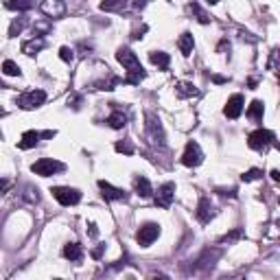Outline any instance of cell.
Here are the masks:
<instances>
[{
    "instance_id": "obj_1",
    "label": "cell",
    "mask_w": 280,
    "mask_h": 280,
    "mask_svg": "<svg viewBox=\"0 0 280 280\" xmlns=\"http://www.w3.org/2000/svg\"><path fill=\"white\" fill-rule=\"evenodd\" d=\"M116 59H118V62L123 64V68L127 70V77L123 79V83H129V86H138V83L142 81L144 77H147L144 68L140 66L138 57L127 48V46H120V48L116 50Z\"/></svg>"
},
{
    "instance_id": "obj_2",
    "label": "cell",
    "mask_w": 280,
    "mask_h": 280,
    "mask_svg": "<svg viewBox=\"0 0 280 280\" xmlns=\"http://www.w3.org/2000/svg\"><path fill=\"white\" fill-rule=\"evenodd\" d=\"M31 171H33L35 175L50 177V175H55V173H62V171H66V164H64V162L53 160V158H42V160H37V162L31 164Z\"/></svg>"
},
{
    "instance_id": "obj_3",
    "label": "cell",
    "mask_w": 280,
    "mask_h": 280,
    "mask_svg": "<svg viewBox=\"0 0 280 280\" xmlns=\"http://www.w3.org/2000/svg\"><path fill=\"white\" fill-rule=\"evenodd\" d=\"M147 140L151 144H156V147H162L164 144V127H162V123H160V118H158L156 114H151L149 112L147 114Z\"/></svg>"
},
{
    "instance_id": "obj_4",
    "label": "cell",
    "mask_w": 280,
    "mask_h": 280,
    "mask_svg": "<svg viewBox=\"0 0 280 280\" xmlns=\"http://www.w3.org/2000/svg\"><path fill=\"white\" fill-rule=\"evenodd\" d=\"M50 193H53V197L57 199L62 206H74V204L81 202V190H79V188H70V186H55Z\"/></svg>"
},
{
    "instance_id": "obj_5",
    "label": "cell",
    "mask_w": 280,
    "mask_h": 280,
    "mask_svg": "<svg viewBox=\"0 0 280 280\" xmlns=\"http://www.w3.org/2000/svg\"><path fill=\"white\" fill-rule=\"evenodd\" d=\"M274 140H276L274 132H269V129H256V132H252L250 136H247V147L260 151V149L269 147Z\"/></svg>"
},
{
    "instance_id": "obj_6",
    "label": "cell",
    "mask_w": 280,
    "mask_h": 280,
    "mask_svg": "<svg viewBox=\"0 0 280 280\" xmlns=\"http://www.w3.org/2000/svg\"><path fill=\"white\" fill-rule=\"evenodd\" d=\"M44 103H46V92L44 90H29V92L18 96V105H20L22 110H35V107H40Z\"/></svg>"
},
{
    "instance_id": "obj_7",
    "label": "cell",
    "mask_w": 280,
    "mask_h": 280,
    "mask_svg": "<svg viewBox=\"0 0 280 280\" xmlns=\"http://www.w3.org/2000/svg\"><path fill=\"white\" fill-rule=\"evenodd\" d=\"M202 162H204L202 149H199V144L195 142V140H190V142L186 144L184 153H182V164L188 166V169H193V166H199Z\"/></svg>"
},
{
    "instance_id": "obj_8",
    "label": "cell",
    "mask_w": 280,
    "mask_h": 280,
    "mask_svg": "<svg viewBox=\"0 0 280 280\" xmlns=\"http://www.w3.org/2000/svg\"><path fill=\"white\" fill-rule=\"evenodd\" d=\"M158 236H160V226H158V223H151V221L140 226V230L136 232V241H138L140 247H149Z\"/></svg>"
},
{
    "instance_id": "obj_9",
    "label": "cell",
    "mask_w": 280,
    "mask_h": 280,
    "mask_svg": "<svg viewBox=\"0 0 280 280\" xmlns=\"http://www.w3.org/2000/svg\"><path fill=\"white\" fill-rule=\"evenodd\" d=\"M175 199V184L173 182H166V184L158 186V193H156V206L160 208H169Z\"/></svg>"
},
{
    "instance_id": "obj_10",
    "label": "cell",
    "mask_w": 280,
    "mask_h": 280,
    "mask_svg": "<svg viewBox=\"0 0 280 280\" xmlns=\"http://www.w3.org/2000/svg\"><path fill=\"white\" fill-rule=\"evenodd\" d=\"M99 188H101V195L105 197V202H127L129 197L123 188H116V186H112L105 180H99Z\"/></svg>"
},
{
    "instance_id": "obj_11",
    "label": "cell",
    "mask_w": 280,
    "mask_h": 280,
    "mask_svg": "<svg viewBox=\"0 0 280 280\" xmlns=\"http://www.w3.org/2000/svg\"><path fill=\"white\" fill-rule=\"evenodd\" d=\"M40 9H42V13H44L46 18H53V20L64 18V13H66V4H64V0H42Z\"/></svg>"
},
{
    "instance_id": "obj_12",
    "label": "cell",
    "mask_w": 280,
    "mask_h": 280,
    "mask_svg": "<svg viewBox=\"0 0 280 280\" xmlns=\"http://www.w3.org/2000/svg\"><path fill=\"white\" fill-rule=\"evenodd\" d=\"M241 112H243V96H241V94H232L230 99H228L226 107H223V114H226L228 118H239Z\"/></svg>"
},
{
    "instance_id": "obj_13",
    "label": "cell",
    "mask_w": 280,
    "mask_h": 280,
    "mask_svg": "<svg viewBox=\"0 0 280 280\" xmlns=\"http://www.w3.org/2000/svg\"><path fill=\"white\" fill-rule=\"evenodd\" d=\"M195 217H197L199 223H210V219L214 217V208L212 204H210L208 197H202L197 204V212H195Z\"/></svg>"
},
{
    "instance_id": "obj_14",
    "label": "cell",
    "mask_w": 280,
    "mask_h": 280,
    "mask_svg": "<svg viewBox=\"0 0 280 280\" xmlns=\"http://www.w3.org/2000/svg\"><path fill=\"white\" fill-rule=\"evenodd\" d=\"M219 256H221V250H214V247L210 250V247H208V250H204L202 256L197 258V267L199 269H210L214 263H217Z\"/></svg>"
},
{
    "instance_id": "obj_15",
    "label": "cell",
    "mask_w": 280,
    "mask_h": 280,
    "mask_svg": "<svg viewBox=\"0 0 280 280\" xmlns=\"http://www.w3.org/2000/svg\"><path fill=\"white\" fill-rule=\"evenodd\" d=\"M112 105H114V110L107 116V125H110L112 129H123L125 125H127V114H125L120 107H116V103H112Z\"/></svg>"
},
{
    "instance_id": "obj_16",
    "label": "cell",
    "mask_w": 280,
    "mask_h": 280,
    "mask_svg": "<svg viewBox=\"0 0 280 280\" xmlns=\"http://www.w3.org/2000/svg\"><path fill=\"white\" fill-rule=\"evenodd\" d=\"M134 190H136V195H140L142 199H147V197H151L153 195L151 182H149L147 177H142V175H138L136 180H134Z\"/></svg>"
},
{
    "instance_id": "obj_17",
    "label": "cell",
    "mask_w": 280,
    "mask_h": 280,
    "mask_svg": "<svg viewBox=\"0 0 280 280\" xmlns=\"http://www.w3.org/2000/svg\"><path fill=\"white\" fill-rule=\"evenodd\" d=\"M40 138H44V136H42V132L29 129V132L22 134V138H20V142H18V147H20V149H33L35 144L40 142Z\"/></svg>"
},
{
    "instance_id": "obj_18",
    "label": "cell",
    "mask_w": 280,
    "mask_h": 280,
    "mask_svg": "<svg viewBox=\"0 0 280 280\" xmlns=\"http://www.w3.org/2000/svg\"><path fill=\"white\" fill-rule=\"evenodd\" d=\"M120 81H123V79H118V77H114V74L107 72V79H99V81H94L90 86V90H107V92H110V90H114Z\"/></svg>"
},
{
    "instance_id": "obj_19",
    "label": "cell",
    "mask_w": 280,
    "mask_h": 280,
    "mask_svg": "<svg viewBox=\"0 0 280 280\" xmlns=\"http://www.w3.org/2000/svg\"><path fill=\"white\" fill-rule=\"evenodd\" d=\"M44 46H46L44 37H33V40H29V42H24V44H22V53L29 55V57H33V55L40 53Z\"/></svg>"
},
{
    "instance_id": "obj_20",
    "label": "cell",
    "mask_w": 280,
    "mask_h": 280,
    "mask_svg": "<svg viewBox=\"0 0 280 280\" xmlns=\"http://www.w3.org/2000/svg\"><path fill=\"white\" fill-rule=\"evenodd\" d=\"M149 59H151L153 66H158L160 70H166L171 64L169 53H164V50H151V53H149Z\"/></svg>"
},
{
    "instance_id": "obj_21",
    "label": "cell",
    "mask_w": 280,
    "mask_h": 280,
    "mask_svg": "<svg viewBox=\"0 0 280 280\" xmlns=\"http://www.w3.org/2000/svg\"><path fill=\"white\" fill-rule=\"evenodd\" d=\"M175 92L177 96H182V99H190V96H199V90L193 86V83H186V81H180L175 83Z\"/></svg>"
},
{
    "instance_id": "obj_22",
    "label": "cell",
    "mask_w": 280,
    "mask_h": 280,
    "mask_svg": "<svg viewBox=\"0 0 280 280\" xmlns=\"http://www.w3.org/2000/svg\"><path fill=\"white\" fill-rule=\"evenodd\" d=\"M188 9H190V13L195 16V20H197L199 24H208V22L212 20V16L204 11V9L199 7V2H195V0H190V2H188Z\"/></svg>"
},
{
    "instance_id": "obj_23",
    "label": "cell",
    "mask_w": 280,
    "mask_h": 280,
    "mask_svg": "<svg viewBox=\"0 0 280 280\" xmlns=\"http://www.w3.org/2000/svg\"><path fill=\"white\" fill-rule=\"evenodd\" d=\"M64 258L72 260V263H77V260L83 258V250L79 243H66L64 245Z\"/></svg>"
},
{
    "instance_id": "obj_24",
    "label": "cell",
    "mask_w": 280,
    "mask_h": 280,
    "mask_svg": "<svg viewBox=\"0 0 280 280\" xmlns=\"http://www.w3.org/2000/svg\"><path fill=\"white\" fill-rule=\"evenodd\" d=\"M177 46H180L182 55H184V57H188V55L193 53V46H195L193 35H190L188 31H186V33H182V35H180V40H177Z\"/></svg>"
},
{
    "instance_id": "obj_25",
    "label": "cell",
    "mask_w": 280,
    "mask_h": 280,
    "mask_svg": "<svg viewBox=\"0 0 280 280\" xmlns=\"http://www.w3.org/2000/svg\"><path fill=\"white\" fill-rule=\"evenodd\" d=\"M127 0H101L99 7L103 9V11H125L127 9Z\"/></svg>"
},
{
    "instance_id": "obj_26",
    "label": "cell",
    "mask_w": 280,
    "mask_h": 280,
    "mask_svg": "<svg viewBox=\"0 0 280 280\" xmlns=\"http://www.w3.org/2000/svg\"><path fill=\"white\" fill-rule=\"evenodd\" d=\"M29 26V20H26L24 16H20V18H16V20L11 22V26H9V37H18L22 33V31Z\"/></svg>"
},
{
    "instance_id": "obj_27",
    "label": "cell",
    "mask_w": 280,
    "mask_h": 280,
    "mask_svg": "<svg viewBox=\"0 0 280 280\" xmlns=\"http://www.w3.org/2000/svg\"><path fill=\"white\" fill-rule=\"evenodd\" d=\"M263 114H265V105L260 101H252V105L247 107V116L252 120H263Z\"/></svg>"
},
{
    "instance_id": "obj_28",
    "label": "cell",
    "mask_w": 280,
    "mask_h": 280,
    "mask_svg": "<svg viewBox=\"0 0 280 280\" xmlns=\"http://www.w3.org/2000/svg\"><path fill=\"white\" fill-rule=\"evenodd\" d=\"M7 9H11V11H29V9H33V0H7Z\"/></svg>"
},
{
    "instance_id": "obj_29",
    "label": "cell",
    "mask_w": 280,
    "mask_h": 280,
    "mask_svg": "<svg viewBox=\"0 0 280 280\" xmlns=\"http://www.w3.org/2000/svg\"><path fill=\"white\" fill-rule=\"evenodd\" d=\"M2 72L7 74V77H20L22 70H20V66H18L16 62H11V59H4V62H2Z\"/></svg>"
},
{
    "instance_id": "obj_30",
    "label": "cell",
    "mask_w": 280,
    "mask_h": 280,
    "mask_svg": "<svg viewBox=\"0 0 280 280\" xmlns=\"http://www.w3.org/2000/svg\"><path fill=\"white\" fill-rule=\"evenodd\" d=\"M22 197H24V202H29V204H37L40 202V190H37L35 186H24Z\"/></svg>"
},
{
    "instance_id": "obj_31",
    "label": "cell",
    "mask_w": 280,
    "mask_h": 280,
    "mask_svg": "<svg viewBox=\"0 0 280 280\" xmlns=\"http://www.w3.org/2000/svg\"><path fill=\"white\" fill-rule=\"evenodd\" d=\"M114 149L118 153H125V156H134V153H136V149H134V144L129 142V140H120V142H116Z\"/></svg>"
},
{
    "instance_id": "obj_32",
    "label": "cell",
    "mask_w": 280,
    "mask_h": 280,
    "mask_svg": "<svg viewBox=\"0 0 280 280\" xmlns=\"http://www.w3.org/2000/svg\"><path fill=\"white\" fill-rule=\"evenodd\" d=\"M59 59H62V62H66V64H70L74 59V50L70 48V46H62V48H59Z\"/></svg>"
},
{
    "instance_id": "obj_33",
    "label": "cell",
    "mask_w": 280,
    "mask_h": 280,
    "mask_svg": "<svg viewBox=\"0 0 280 280\" xmlns=\"http://www.w3.org/2000/svg\"><path fill=\"white\" fill-rule=\"evenodd\" d=\"M260 177H263V171L260 169H250L247 173L241 175V180L243 182H254V180H260Z\"/></svg>"
},
{
    "instance_id": "obj_34",
    "label": "cell",
    "mask_w": 280,
    "mask_h": 280,
    "mask_svg": "<svg viewBox=\"0 0 280 280\" xmlns=\"http://www.w3.org/2000/svg\"><path fill=\"white\" fill-rule=\"evenodd\" d=\"M48 31H50V24H48V22H37V24L33 26V33H35L37 37H42L44 33H48Z\"/></svg>"
},
{
    "instance_id": "obj_35",
    "label": "cell",
    "mask_w": 280,
    "mask_h": 280,
    "mask_svg": "<svg viewBox=\"0 0 280 280\" xmlns=\"http://www.w3.org/2000/svg\"><path fill=\"white\" fill-rule=\"evenodd\" d=\"M241 236H243V230H241V228H236V230H232L230 234L223 236L221 241H228V243H230V241H236V239H241Z\"/></svg>"
},
{
    "instance_id": "obj_36",
    "label": "cell",
    "mask_w": 280,
    "mask_h": 280,
    "mask_svg": "<svg viewBox=\"0 0 280 280\" xmlns=\"http://www.w3.org/2000/svg\"><path fill=\"white\" fill-rule=\"evenodd\" d=\"M79 103H81V96H79V94H70L68 96V105H72L74 110L79 107Z\"/></svg>"
},
{
    "instance_id": "obj_37",
    "label": "cell",
    "mask_w": 280,
    "mask_h": 280,
    "mask_svg": "<svg viewBox=\"0 0 280 280\" xmlns=\"http://www.w3.org/2000/svg\"><path fill=\"white\" fill-rule=\"evenodd\" d=\"M226 50H230V42L228 40H221L217 46V53H226Z\"/></svg>"
},
{
    "instance_id": "obj_38",
    "label": "cell",
    "mask_w": 280,
    "mask_h": 280,
    "mask_svg": "<svg viewBox=\"0 0 280 280\" xmlns=\"http://www.w3.org/2000/svg\"><path fill=\"white\" fill-rule=\"evenodd\" d=\"M144 31H147V26H140V29H134V33H132V40H140V37H142V33Z\"/></svg>"
},
{
    "instance_id": "obj_39",
    "label": "cell",
    "mask_w": 280,
    "mask_h": 280,
    "mask_svg": "<svg viewBox=\"0 0 280 280\" xmlns=\"http://www.w3.org/2000/svg\"><path fill=\"white\" fill-rule=\"evenodd\" d=\"M276 57H278V50H272V59H269V70H276Z\"/></svg>"
},
{
    "instance_id": "obj_40",
    "label": "cell",
    "mask_w": 280,
    "mask_h": 280,
    "mask_svg": "<svg viewBox=\"0 0 280 280\" xmlns=\"http://www.w3.org/2000/svg\"><path fill=\"white\" fill-rule=\"evenodd\" d=\"M103 252H105V245H99L94 252H92V256H94V258H101V256H103Z\"/></svg>"
},
{
    "instance_id": "obj_41",
    "label": "cell",
    "mask_w": 280,
    "mask_h": 280,
    "mask_svg": "<svg viewBox=\"0 0 280 280\" xmlns=\"http://www.w3.org/2000/svg\"><path fill=\"white\" fill-rule=\"evenodd\" d=\"M90 48H92V46H90V44H86V42H81V44H79V50H83L81 55H88V50H90Z\"/></svg>"
},
{
    "instance_id": "obj_42",
    "label": "cell",
    "mask_w": 280,
    "mask_h": 280,
    "mask_svg": "<svg viewBox=\"0 0 280 280\" xmlns=\"http://www.w3.org/2000/svg\"><path fill=\"white\" fill-rule=\"evenodd\" d=\"M88 228H90V236H96V234H99V230H96V223H90Z\"/></svg>"
},
{
    "instance_id": "obj_43",
    "label": "cell",
    "mask_w": 280,
    "mask_h": 280,
    "mask_svg": "<svg viewBox=\"0 0 280 280\" xmlns=\"http://www.w3.org/2000/svg\"><path fill=\"white\" fill-rule=\"evenodd\" d=\"M212 81H214V83H226V77H219V74H214Z\"/></svg>"
},
{
    "instance_id": "obj_44",
    "label": "cell",
    "mask_w": 280,
    "mask_h": 280,
    "mask_svg": "<svg viewBox=\"0 0 280 280\" xmlns=\"http://www.w3.org/2000/svg\"><path fill=\"white\" fill-rule=\"evenodd\" d=\"M272 180H274V182H278V180H280V173H278V171H276V169H274V171H272Z\"/></svg>"
},
{
    "instance_id": "obj_45",
    "label": "cell",
    "mask_w": 280,
    "mask_h": 280,
    "mask_svg": "<svg viewBox=\"0 0 280 280\" xmlns=\"http://www.w3.org/2000/svg\"><path fill=\"white\" fill-rule=\"evenodd\" d=\"M4 188H7V180H2V177H0V193H2Z\"/></svg>"
},
{
    "instance_id": "obj_46",
    "label": "cell",
    "mask_w": 280,
    "mask_h": 280,
    "mask_svg": "<svg viewBox=\"0 0 280 280\" xmlns=\"http://www.w3.org/2000/svg\"><path fill=\"white\" fill-rule=\"evenodd\" d=\"M134 7H136V9H142V7H144V0H136V2H134Z\"/></svg>"
},
{
    "instance_id": "obj_47",
    "label": "cell",
    "mask_w": 280,
    "mask_h": 280,
    "mask_svg": "<svg viewBox=\"0 0 280 280\" xmlns=\"http://www.w3.org/2000/svg\"><path fill=\"white\" fill-rule=\"evenodd\" d=\"M206 2H210V4H217V2H221V0H206Z\"/></svg>"
},
{
    "instance_id": "obj_48",
    "label": "cell",
    "mask_w": 280,
    "mask_h": 280,
    "mask_svg": "<svg viewBox=\"0 0 280 280\" xmlns=\"http://www.w3.org/2000/svg\"><path fill=\"white\" fill-rule=\"evenodd\" d=\"M0 116H4V110H2V107H0Z\"/></svg>"
},
{
    "instance_id": "obj_49",
    "label": "cell",
    "mask_w": 280,
    "mask_h": 280,
    "mask_svg": "<svg viewBox=\"0 0 280 280\" xmlns=\"http://www.w3.org/2000/svg\"><path fill=\"white\" fill-rule=\"evenodd\" d=\"M0 88H7V86H4V83H2V81H0Z\"/></svg>"
},
{
    "instance_id": "obj_50",
    "label": "cell",
    "mask_w": 280,
    "mask_h": 280,
    "mask_svg": "<svg viewBox=\"0 0 280 280\" xmlns=\"http://www.w3.org/2000/svg\"><path fill=\"white\" fill-rule=\"evenodd\" d=\"M0 140H2V132H0Z\"/></svg>"
}]
</instances>
